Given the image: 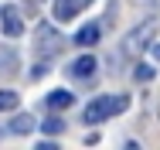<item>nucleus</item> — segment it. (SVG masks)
<instances>
[{
  "label": "nucleus",
  "instance_id": "3",
  "mask_svg": "<svg viewBox=\"0 0 160 150\" xmlns=\"http://www.w3.org/2000/svg\"><path fill=\"white\" fill-rule=\"evenodd\" d=\"M0 31H3L7 38H21V34H24V14H21L17 3L0 7Z\"/></svg>",
  "mask_w": 160,
  "mask_h": 150
},
{
  "label": "nucleus",
  "instance_id": "13",
  "mask_svg": "<svg viewBox=\"0 0 160 150\" xmlns=\"http://www.w3.org/2000/svg\"><path fill=\"white\" fill-rule=\"evenodd\" d=\"M34 150H62V147H58V140H41Z\"/></svg>",
  "mask_w": 160,
  "mask_h": 150
},
{
  "label": "nucleus",
  "instance_id": "11",
  "mask_svg": "<svg viewBox=\"0 0 160 150\" xmlns=\"http://www.w3.org/2000/svg\"><path fill=\"white\" fill-rule=\"evenodd\" d=\"M41 130H44L48 137H55V133H62V130H65V123L58 120V116H48V120L41 123Z\"/></svg>",
  "mask_w": 160,
  "mask_h": 150
},
{
  "label": "nucleus",
  "instance_id": "2",
  "mask_svg": "<svg viewBox=\"0 0 160 150\" xmlns=\"http://www.w3.org/2000/svg\"><path fill=\"white\" fill-rule=\"evenodd\" d=\"M126 96H96L85 109H82V123H102V120H109V116H119L123 109H126Z\"/></svg>",
  "mask_w": 160,
  "mask_h": 150
},
{
  "label": "nucleus",
  "instance_id": "7",
  "mask_svg": "<svg viewBox=\"0 0 160 150\" xmlns=\"http://www.w3.org/2000/svg\"><path fill=\"white\" fill-rule=\"evenodd\" d=\"M34 126H38V123H34L31 113H17V116L10 120V126H7V133H14V137H24V133H31Z\"/></svg>",
  "mask_w": 160,
  "mask_h": 150
},
{
  "label": "nucleus",
  "instance_id": "10",
  "mask_svg": "<svg viewBox=\"0 0 160 150\" xmlns=\"http://www.w3.org/2000/svg\"><path fill=\"white\" fill-rule=\"evenodd\" d=\"M17 106H21L17 92H14V89H0V113H14Z\"/></svg>",
  "mask_w": 160,
  "mask_h": 150
},
{
  "label": "nucleus",
  "instance_id": "5",
  "mask_svg": "<svg viewBox=\"0 0 160 150\" xmlns=\"http://www.w3.org/2000/svg\"><path fill=\"white\" fill-rule=\"evenodd\" d=\"M58 41H62V34L51 28V24H41L38 28V51L41 55H48V48H58Z\"/></svg>",
  "mask_w": 160,
  "mask_h": 150
},
{
  "label": "nucleus",
  "instance_id": "14",
  "mask_svg": "<svg viewBox=\"0 0 160 150\" xmlns=\"http://www.w3.org/2000/svg\"><path fill=\"white\" fill-rule=\"evenodd\" d=\"M150 55H153V61L160 65V44H153V48H150Z\"/></svg>",
  "mask_w": 160,
  "mask_h": 150
},
{
  "label": "nucleus",
  "instance_id": "12",
  "mask_svg": "<svg viewBox=\"0 0 160 150\" xmlns=\"http://www.w3.org/2000/svg\"><path fill=\"white\" fill-rule=\"evenodd\" d=\"M133 75H136V82H150L153 79V65H136Z\"/></svg>",
  "mask_w": 160,
  "mask_h": 150
},
{
  "label": "nucleus",
  "instance_id": "9",
  "mask_svg": "<svg viewBox=\"0 0 160 150\" xmlns=\"http://www.w3.org/2000/svg\"><path fill=\"white\" fill-rule=\"evenodd\" d=\"M78 3H82V0H55V17H58V21H72V17L78 14Z\"/></svg>",
  "mask_w": 160,
  "mask_h": 150
},
{
  "label": "nucleus",
  "instance_id": "8",
  "mask_svg": "<svg viewBox=\"0 0 160 150\" xmlns=\"http://www.w3.org/2000/svg\"><path fill=\"white\" fill-rule=\"evenodd\" d=\"M99 38H102V28H99V24H85V28H78V34H75V44L92 48Z\"/></svg>",
  "mask_w": 160,
  "mask_h": 150
},
{
  "label": "nucleus",
  "instance_id": "1",
  "mask_svg": "<svg viewBox=\"0 0 160 150\" xmlns=\"http://www.w3.org/2000/svg\"><path fill=\"white\" fill-rule=\"evenodd\" d=\"M157 31H160V21L157 17H147V21H140V24H133L126 38H123V55H143L147 48H153L157 44Z\"/></svg>",
  "mask_w": 160,
  "mask_h": 150
},
{
  "label": "nucleus",
  "instance_id": "6",
  "mask_svg": "<svg viewBox=\"0 0 160 150\" xmlns=\"http://www.w3.org/2000/svg\"><path fill=\"white\" fill-rule=\"evenodd\" d=\"M44 106H48V109H55V113H62V109H68V106H75V96H72L68 89H55V92H48Z\"/></svg>",
  "mask_w": 160,
  "mask_h": 150
},
{
  "label": "nucleus",
  "instance_id": "4",
  "mask_svg": "<svg viewBox=\"0 0 160 150\" xmlns=\"http://www.w3.org/2000/svg\"><path fill=\"white\" fill-rule=\"evenodd\" d=\"M68 75H72V79L89 82V79L96 75V55H82V58H75L72 65H68Z\"/></svg>",
  "mask_w": 160,
  "mask_h": 150
}]
</instances>
